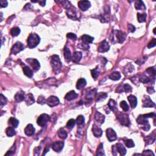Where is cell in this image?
Returning a JSON list of instances; mask_svg holds the SVG:
<instances>
[{"mask_svg": "<svg viewBox=\"0 0 156 156\" xmlns=\"http://www.w3.org/2000/svg\"><path fill=\"white\" fill-rule=\"evenodd\" d=\"M51 65L56 74L60 73L62 68V62L57 55H53L51 58Z\"/></svg>", "mask_w": 156, "mask_h": 156, "instance_id": "6da1fadb", "label": "cell"}, {"mask_svg": "<svg viewBox=\"0 0 156 156\" xmlns=\"http://www.w3.org/2000/svg\"><path fill=\"white\" fill-rule=\"evenodd\" d=\"M40 42L39 36L36 34H31L29 35L28 38V45L29 48L32 49L36 48Z\"/></svg>", "mask_w": 156, "mask_h": 156, "instance_id": "7a4b0ae2", "label": "cell"}, {"mask_svg": "<svg viewBox=\"0 0 156 156\" xmlns=\"http://www.w3.org/2000/svg\"><path fill=\"white\" fill-rule=\"evenodd\" d=\"M136 122L138 123V124L142 126V129L145 131H148L150 129L151 127H150L149 121H148L147 118L143 116V115H141L138 117V118L136 119Z\"/></svg>", "mask_w": 156, "mask_h": 156, "instance_id": "3957f363", "label": "cell"}, {"mask_svg": "<svg viewBox=\"0 0 156 156\" xmlns=\"http://www.w3.org/2000/svg\"><path fill=\"white\" fill-rule=\"evenodd\" d=\"M50 116L46 114H42L37 119V124L41 127H45L50 121Z\"/></svg>", "mask_w": 156, "mask_h": 156, "instance_id": "277c9868", "label": "cell"}, {"mask_svg": "<svg viewBox=\"0 0 156 156\" xmlns=\"http://www.w3.org/2000/svg\"><path fill=\"white\" fill-rule=\"evenodd\" d=\"M117 119L118 121L122 125L125 126H129L130 124V120L129 118V115L125 114H120L117 116Z\"/></svg>", "mask_w": 156, "mask_h": 156, "instance_id": "5b68a950", "label": "cell"}, {"mask_svg": "<svg viewBox=\"0 0 156 156\" xmlns=\"http://www.w3.org/2000/svg\"><path fill=\"white\" fill-rule=\"evenodd\" d=\"M25 48V46L22 43L17 42L13 46V47L12 48V50H11V52L12 54H15H15H18V52L21 51H23Z\"/></svg>", "mask_w": 156, "mask_h": 156, "instance_id": "8992f818", "label": "cell"}, {"mask_svg": "<svg viewBox=\"0 0 156 156\" xmlns=\"http://www.w3.org/2000/svg\"><path fill=\"white\" fill-rule=\"evenodd\" d=\"M106 135L109 141L112 142L117 139V135L115 130L112 128H109L106 130Z\"/></svg>", "mask_w": 156, "mask_h": 156, "instance_id": "52a82bcc", "label": "cell"}, {"mask_svg": "<svg viewBox=\"0 0 156 156\" xmlns=\"http://www.w3.org/2000/svg\"><path fill=\"white\" fill-rule=\"evenodd\" d=\"M26 62L32 67L34 71H38L40 68V65L39 62L36 58H28L26 59Z\"/></svg>", "mask_w": 156, "mask_h": 156, "instance_id": "ba28073f", "label": "cell"}, {"mask_svg": "<svg viewBox=\"0 0 156 156\" xmlns=\"http://www.w3.org/2000/svg\"><path fill=\"white\" fill-rule=\"evenodd\" d=\"M59 103L60 101L58 97L54 96H51L46 100V104L51 107L57 106L59 104Z\"/></svg>", "mask_w": 156, "mask_h": 156, "instance_id": "9c48e42d", "label": "cell"}, {"mask_svg": "<svg viewBox=\"0 0 156 156\" xmlns=\"http://www.w3.org/2000/svg\"><path fill=\"white\" fill-rule=\"evenodd\" d=\"M67 16L69 17L70 18L76 19L77 18V10L74 7H71L70 8L67 9Z\"/></svg>", "mask_w": 156, "mask_h": 156, "instance_id": "30bf717a", "label": "cell"}, {"mask_svg": "<svg viewBox=\"0 0 156 156\" xmlns=\"http://www.w3.org/2000/svg\"><path fill=\"white\" fill-rule=\"evenodd\" d=\"M143 107H155V104L148 96H144L143 99Z\"/></svg>", "mask_w": 156, "mask_h": 156, "instance_id": "8fae6325", "label": "cell"}, {"mask_svg": "<svg viewBox=\"0 0 156 156\" xmlns=\"http://www.w3.org/2000/svg\"><path fill=\"white\" fill-rule=\"evenodd\" d=\"M116 37L117 38V41L119 43H122L124 42V40H126L127 35L125 32H124L123 31L118 30L116 31Z\"/></svg>", "mask_w": 156, "mask_h": 156, "instance_id": "7c38bea8", "label": "cell"}, {"mask_svg": "<svg viewBox=\"0 0 156 156\" xmlns=\"http://www.w3.org/2000/svg\"><path fill=\"white\" fill-rule=\"evenodd\" d=\"M109 48H110V45H109V44L107 43V41L105 40L103 41L99 45V47L97 48V51L100 52H105L108 51Z\"/></svg>", "mask_w": 156, "mask_h": 156, "instance_id": "4fadbf2b", "label": "cell"}, {"mask_svg": "<svg viewBox=\"0 0 156 156\" xmlns=\"http://www.w3.org/2000/svg\"><path fill=\"white\" fill-rule=\"evenodd\" d=\"M64 142L61 141H57L52 144V149L56 152H60L64 148Z\"/></svg>", "mask_w": 156, "mask_h": 156, "instance_id": "5bb4252c", "label": "cell"}, {"mask_svg": "<svg viewBox=\"0 0 156 156\" xmlns=\"http://www.w3.org/2000/svg\"><path fill=\"white\" fill-rule=\"evenodd\" d=\"M78 6L82 11H86L90 7L91 4L89 1H80L78 2Z\"/></svg>", "mask_w": 156, "mask_h": 156, "instance_id": "9a60e30c", "label": "cell"}, {"mask_svg": "<svg viewBox=\"0 0 156 156\" xmlns=\"http://www.w3.org/2000/svg\"><path fill=\"white\" fill-rule=\"evenodd\" d=\"M96 91L97 90L96 89L91 90L90 91H88L86 93V96H85V99H86L87 102H89L91 103L93 100V98L96 96Z\"/></svg>", "mask_w": 156, "mask_h": 156, "instance_id": "2e32d148", "label": "cell"}, {"mask_svg": "<svg viewBox=\"0 0 156 156\" xmlns=\"http://www.w3.org/2000/svg\"><path fill=\"white\" fill-rule=\"evenodd\" d=\"M155 140V131L154 130L151 135L147 136L145 138V141L146 145H151L153 144Z\"/></svg>", "mask_w": 156, "mask_h": 156, "instance_id": "e0dca14e", "label": "cell"}, {"mask_svg": "<svg viewBox=\"0 0 156 156\" xmlns=\"http://www.w3.org/2000/svg\"><path fill=\"white\" fill-rule=\"evenodd\" d=\"M92 131L94 135L96 136V137H100V136H101V135H103L102 129H101L99 127L96 126L95 124H93V126Z\"/></svg>", "mask_w": 156, "mask_h": 156, "instance_id": "ac0fdd59", "label": "cell"}, {"mask_svg": "<svg viewBox=\"0 0 156 156\" xmlns=\"http://www.w3.org/2000/svg\"><path fill=\"white\" fill-rule=\"evenodd\" d=\"M35 130H36V129H35V128H34L32 124H29L26 127V128H25V132L26 135L32 136L34 134Z\"/></svg>", "mask_w": 156, "mask_h": 156, "instance_id": "d6986e66", "label": "cell"}, {"mask_svg": "<svg viewBox=\"0 0 156 156\" xmlns=\"http://www.w3.org/2000/svg\"><path fill=\"white\" fill-rule=\"evenodd\" d=\"M25 97L26 96H25L24 91H18V92L15 95V97H14L15 101H16L17 103H21V101L25 100Z\"/></svg>", "mask_w": 156, "mask_h": 156, "instance_id": "ffe728a7", "label": "cell"}, {"mask_svg": "<svg viewBox=\"0 0 156 156\" xmlns=\"http://www.w3.org/2000/svg\"><path fill=\"white\" fill-rule=\"evenodd\" d=\"M115 146L116 151L120 153L121 155H124L126 154V149L121 143H117Z\"/></svg>", "mask_w": 156, "mask_h": 156, "instance_id": "44dd1931", "label": "cell"}, {"mask_svg": "<svg viewBox=\"0 0 156 156\" xmlns=\"http://www.w3.org/2000/svg\"><path fill=\"white\" fill-rule=\"evenodd\" d=\"M64 57H65V59L66 62H70L71 61L72 56H71V53L69 48H67V46H65V48L64 49Z\"/></svg>", "mask_w": 156, "mask_h": 156, "instance_id": "7402d4cb", "label": "cell"}, {"mask_svg": "<svg viewBox=\"0 0 156 156\" xmlns=\"http://www.w3.org/2000/svg\"><path fill=\"white\" fill-rule=\"evenodd\" d=\"M78 96H79V95H78V94H77L75 91L71 90L65 95V98L68 101H72L73 100V99H76Z\"/></svg>", "mask_w": 156, "mask_h": 156, "instance_id": "603a6c76", "label": "cell"}, {"mask_svg": "<svg viewBox=\"0 0 156 156\" xmlns=\"http://www.w3.org/2000/svg\"><path fill=\"white\" fill-rule=\"evenodd\" d=\"M82 57V52L80 51H76L74 52L73 56H72V60L75 63H78L81 60Z\"/></svg>", "mask_w": 156, "mask_h": 156, "instance_id": "cb8c5ba5", "label": "cell"}, {"mask_svg": "<svg viewBox=\"0 0 156 156\" xmlns=\"http://www.w3.org/2000/svg\"><path fill=\"white\" fill-rule=\"evenodd\" d=\"M95 119L97 122H98L99 124L104 123L105 120V116L104 115L101 114L100 112H96L95 115Z\"/></svg>", "mask_w": 156, "mask_h": 156, "instance_id": "d4e9b609", "label": "cell"}, {"mask_svg": "<svg viewBox=\"0 0 156 156\" xmlns=\"http://www.w3.org/2000/svg\"><path fill=\"white\" fill-rule=\"evenodd\" d=\"M128 101H129L130 104V106H131L132 108V109L135 108L136 105H137V99H136V97L135 96H134V95H130L128 96Z\"/></svg>", "mask_w": 156, "mask_h": 156, "instance_id": "484cf974", "label": "cell"}, {"mask_svg": "<svg viewBox=\"0 0 156 156\" xmlns=\"http://www.w3.org/2000/svg\"><path fill=\"white\" fill-rule=\"evenodd\" d=\"M81 38L82 43L87 45L89 43H92L93 41L94 40V38L90 36H88V35H83V36L81 37Z\"/></svg>", "mask_w": 156, "mask_h": 156, "instance_id": "4316f807", "label": "cell"}, {"mask_svg": "<svg viewBox=\"0 0 156 156\" xmlns=\"http://www.w3.org/2000/svg\"><path fill=\"white\" fill-rule=\"evenodd\" d=\"M134 70H135V68L134 66L132 64H129L124 68V73L126 75H128L133 73Z\"/></svg>", "mask_w": 156, "mask_h": 156, "instance_id": "83f0119b", "label": "cell"}, {"mask_svg": "<svg viewBox=\"0 0 156 156\" xmlns=\"http://www.w3.org/2000/svg\"><path fill=\"white\" fill-rule=\"evenodd\" d=\"M87 85V81H85V79L84 78H81L78 80L76 84V88L78 90H81L84 89Z\"/></svg>", "mask_w": 156, "mask_h": 156, "instance_id": "f1b7e54d", "label": "cell"}, {"mask_svg": "<svg viewBox=\"0 0 156 156\" xmlns=\"http://www.w3.org/2000/svg\"><path fill=\"white\" fill-rule=\"evenodd\" d=\"M138 81L139 82H142L143 84H148L149 83V82H151V79H150L149 77H148L147 76L145 75H138Z\"/></svg>", "mask_w": 156, "mask_h": 156, "instance_id": "f546056e", "label": "cell"}, {"mask_svg": "<svg viewBox=\"0 0 156 156\" xmlns=\"http://www.w3.org/2000/svg\"><path fill=\"white\" fill-rule=\"evenodd\" d=\"M25 101H26V103L28 106H31V105H32L35 102V99L34 96H33L32 94L29 93L25 97Z\"/></svg>", "mask_w": 156, "mask_h": 156, "instance_id": "4dcf8cb0", "label": "cell"}, {"mask_svg": "<svg viewBox=\"0 0 156 156\" xmlns=\"http://www.w3.org/2000/svg\"><path fill=\"white\" fill-rule=\"evenodd\" d=\"M107 97V94L104 92H100L96 93V102H101L104 101L105 99Z\"/></svg>", "mask_w": 156, "mask_h": 156, "instance_id": "1f68e13d", "label": "cell"}, {"mask_svg": "<svg viewBox=\"0 0 156 156\" xmlns=\"http://www.w3.org/2000/svg\"><path fill=\"white\" fill-rule=\"evenodd\" d=\"M135 7L136 10H146V6L143 2L140 0L135 2Z\"/></svg>", "mask_w": 156, "mask_h": 156, "instance_id": "d6a6232c", "label": "cell"}, {"mask_svg": "<svg viewBox=\"0 0 156 156\" xmlns=\"http://www.w3.org/2000/svg\"><path fill=\"white\" fill-rule=\"evenodd\" d=\"M109 77L110 79L114 80V81H118L121 78V75L118 71H115L111 73Z\"/></svg>", "mask_w": 156, "mask_h": 156, "instance_id": "836d02e7", "label": "cell"}, {"mask_svg": "<svg viewBox=\"0 0 156 156\" xmlns=\"http://www.w3.org/2000/svg\"><path fill=\"white\" fill-rule=\"evenodd\" d=\"M57 134H58V137L61 138V139L64 140L67 137V132L62 128L58 130Z\"/></svg>", "mask_w": 156, "mask_h": 156, "instance_id": "e575fe53", "label": "cell"}, {"mask_svg": "<svg viewBox=\"0 0 156 156\" xmlns=\"http://www.w3.org/2000/svg\"><path fill=\"white\" fill-rule=\"evenodd\" d=\"M9 124H10L12 126L13 128H17V126H18L19 121H18V120L15 118L11 117V118H10L9 120Z\"/></svg>", "mask_w": 156, "mask_h": 156, "instance_id": "d590c367", "label": "cell"}, {"mask_svg": "<svg viewBox=\"0 0 156 156\" xmlns=\"http://www.w3.org/2000/svg\"><path fill=\"white\" fill-rule=\"evenodd\" d=\"M6 133L7 135L8 136H13L15 135L16 132H15L14 128H13V127H8L6 130Z\"/></svg>", "mask_w": 156, "mask_h": 156, "instance_id": "8d00e7d4", "label": "cell"}, {"mask_svg": "<svg viewBox=\"0 0 156 156\" xmlns=\"http://www.w3.org/2000/svg\"><path fill=\"white\" fill-rule=\"evenodd\" d=\"M23 72L24 74L29 77H32L33 76V71L29 67H25L23 68Z\"/></svg>", "mask_w": 156, "mask_h": 156, "instance_id": "74e56055", "label": "cell"}, {"mask_svg": "<svg viewBox=\"0 0 156 156\" xmlns=\"http://www.w3.org/2000/svg\"><path fill=\"white\" fill-rule=\"evenodd\" d=\"M116 103L115 101V100L112 99H110V100L109 101V103H108V107L110 109V110H113L114 111L115 109L116 108Z\"/></svg>", "mask_w": 156, "mask_h": 156, "instance_id": "f35d334b", "label": "cell"}, {"mask_svg": "<svg viewBox=\"0 0 156 156\" xmlns=\"http://www.w3.org/2000/svg\"><path fill=\"white\" fill-rule=\"evenodd\" d=\"M11 34L12 36L13 37H17L18 36V35L20 33V29L18 27H14L11 30Z\"/></svg>", "mask_w": 156, "mask_h": 156, "instance_id": "ab89813d", "label": "cell"}, {"mask_svg": "<svg viewBox=\"0 0 156 156\" xmlns=\"http://www.w3.org/2000/svg\"><path fill=\"white\" fill-rule=\"evenodd\" d=\"M146 72H147L148 74H149V75H151L152 77H153V78H154L155 79V75H156L155 67L148 68V69L146 70Z\"/></svg>", "mask_w": 156, "mask_h": 156, "instance_id": "60d3db41", "label": "cell"}, {"mask_svg": "<svg viewBox=\"0 0 156 156\" xmlns=\"http://www.w3.org/2000/svg\"><path fill=\"white\" fill-rule=\"evenodd\" d=\"M146 17H147V15L146 13H143V14H142V13H137V18L138 21L139 23H143L146 21Z\"/></svg>", "mask_w": 156, "mask_h": 156, "instance_id": "b9f144b4", "label": "cell"}, {"mask_svg": "<svg viewBox=\"0 0 156 156\" xmlns=\"http://www.w3.org/2000/svg\"><path fill=\"white\" fill-rule=\"evenodd\" d=\"M91 73L92 77L94 78V79H96L99 76V71L98 69V67H97L95 69L91 70Z\"/></svg>", "mask_w": 156, "mask_h": 156, "instance_id": "7bdbcfd3", "label": "cell"}, {"mask_svg": "<svg viewBox=\"0 0 156 156\" xmlns=\"http://www.w3.org/2000/svg\"><path fill=\"white\" fill-rule=\"evenodd\" d=\"M85 121V118L83 115H79L76 118V123L78 126H81L82 124L84 123Z\"/></svg>", "mask_w": 156, "mask_h": 156, "instance_id": "ee69618b", "label": "cell"}, {"mask_svg": "<svg viewBox=\"0 0 156 156\" xmlns=\"http://www.w3.org/2000/svg\"><path fill=\"white\" fill-rule=\"evenodd\" d=\"M76 124V121L74 119H70V120H68V121L67 123V128L69 129H73L75 126Z\"/></svg>", "mask_w": 156, "mask_h": 156, "instance_id": "f6af8a7d", "label": "cell"}, {"mask_svg": "<svg viewBox=\"0 0 156 156\" xmlns=\"http://www.w3.org/2000/svg\"><path fill=\"white\" fill-rule=\"evenodd\" d=\"M124 143L128 148H133L135 146L134 142L132 139H127L124 140Z\"/></svg>", "mask_w": 156, "mask_h": 156, "instance_id": "bcb514c9", "label": "cell"}, {"mask_svg": "<svg viewBox=\"0 0 156 156\" xmlns=\"http://www.w3.org/2000/svg\"><path fill=\"white\" fill-rule=\"evenodd\" d=\"M96 155H105L104 149H103V144L101 143L98 148L97 149Z\"/></svg>", "mask_w": 156, "mask_h": 156, "instance_id": "7dc6e473", "label": "cell"}, {"mask_svg": "<svg viewBox=\"0 0 156 156\" xmlns=\"http://www.w3.org/2000/svg\"><path fill=\"white\" fill-rule=\"evenodd\" d=\"M120 106L124 112H128L129 110V109L128 104H127V103L125 101H122L120 103Z\"/></svg>", "mask_w": 156, "mask_h": 156, "instance_id": "c3c4849f", "label": "cell"}, {"mask_svg": "<svg viewBox=\"0 0 156 156\" xmlns=\"http://www.w3.org/2000/svg\"><path fill=\"white\" fill-rule=\"evenodd\" d=\"M123 86L124 91H125V92L127 93L131 92V91H132V87L130 86L129 84H124L123 85Z\"/></svg>", "mask_w": 156, "mask_h": 156, "instance_id": "681fc988", "label": "cell"}, {"mask_svg": "<svg viewBox=\"0 0 156 156\" xmlns=\"http://www.w3.org/2000/svg\"><path fill=\"white\" fill-rule=\"evenodd\" d=\"M67 37L68 38L70 39V40H73V41L76 40V39H77L76 35L73 34V33H68L67 35Z\"/></svg>", "mask_w": 156, "mask_h": 156, "instance_id": "f907efd6", "label": "cell"}, {"mask_svg": "<svg viewBox=\"0 0 156 156\" xmlns=\"http://www.w3.org/2000/svg\"><path fill=\"white\" fill-rule=\"evenodd\" d=\"M7 99L3 94H1V97H0V103H1V106H3L4 105L6 104L7 103Z\"/></svg>", "mask_w": 156, "mask_h": 156, "instance_id": "816d5d0a", "label": "cell"}, {"mask_svg": "<svg viewBox=\"0 0 156 156\" xmlns=\"http://www.w3.org/2000/svg\"><path fill=\"white\" fill-rule=\"evenodd\" d=\"M61 3L62 4V6H63L64 8L65 9H68L70 7H71V4L69 1H61Z\"/></svg>", "mask_w": 156, "mask_h": 156, "instance_id": "f5cc1de1", "label": "cell"}, {"mask_svg": "<svg viewBox=\"0 0 156 156\" xmlns=\"http://www.w3.org/2000/svg\"><path fill=\"white\" fill-rule=\"evenodd\" d=\"M37 103H38V104L43 105V104L46 103V99L45 98V97L43 96H40L38 98Z\"/></svg>", "mask_w": 156, "mask_h": 156, "instance_id": "db71d44e", "label": "cell"}, {"mask_svg": "<svg viewBox=\"0 0 156 156\" xmlns=\"http://www.w3.org/2000/svg\"><path fill=\"white\" fill-rule=\"evenodd\" d=\"M156 45V39L155 38H153L151 42H150L149 43L148 45V48H151L153 47H154V46Z\"/></svg>", "mask_w": 156, "mask_h": 156, "instance_id": "11a10c76", "label": "cell"}, {"mask_svg": "<svg viewBox=\"0 0 156 156\" xmlns=\"http://www.w3.org/2000/svg\"><path fill=\"white\" fill-rule=\"evenodd\" d=\"M142 155H155L153 153V151H151V150H145L143 151Z\"/></svg>", "mask_w": 156, "mask_h": 156, "instance_id": "9f6ffc18", "label": "cell"}, {"mask_svg": "<svg viewBox=\"0 0 156 156\" xmlns=\"http://www.w3.org/2000/svg\"><path fill=\"white\" fill-rule=\"evenodd\" d=\"M144 117H145L146 118H155L156 115L155 113H150V114H145L143 115Z\"/></svg>", "mask_w": 156, "mask_h": 156, "instance_id": "6f0895ef", "label": "cell"}, {"mask_svg": "<svg viewBox=\"0 0 156 156\" xmlns=\"http://www.w3.org/2000/svg\"><path fill=\"white\" fill-rule=\"evenodd\" d=\"M0 6L2 7H6L7 6V1L5 0H0Z\"/></svg>", "mask_w": 156, "mask_h": 156, "instance_id": "680465c9", "label": "cell"}, {"mask_svg": "<svg viewBox=\"0 0 156 156\" xmlns=\"http://www.w3.org/2000/svg\"><path fill=\"white\" fill-rule=\"evenodd\" d=\"M128 29H129V31L130 32H134L135 31V26H134V25H132L129 24Z\"/></svg>", "mask_w": 156, "mask_h": 156, "instance_id": "91938a15", "label": "cell"}, {"mask_svg": "<svg viewBox=\"0 0 156 156\" xmlns=\"http://www.w3.org/2000/svg\"><path fill=\"white\" fill-rule=\"evenodd\" d=\"M145 59L143 60V58H139V59L136 60L135 62L138 64V65H142V64H143L144 62H145Z\"/></svg>", "mask_w": 156, "mask_h": 156, "instance_id": "94428289", "label": "cell"}, {"mask_svg": "<svg viewBox=\"0 0 156 156\" xmlns=\"http://www.w3.org/2000/svg\"><path fill=\"white\" fill-rule=\"evenodd\" d=\"M147 91L148 93H150V94H151V93H154L155 92V90L153 87H148L147 89Z\"/></svg>", "mask_w": 156, "mask_h": 156, "instance_id": "6125c7cd", "label": "cell"}, {"mask_svg": "<svg viewBox=\"0 0 156 156\" xmlns=\"http://www.w3.org/2000/svg\"><path fill=\"white\" fill-rule=\"evenodd\" d=\"M33 3H40V4L42 6H45L46 4V1H32Z\"/></svg>", "mask_w": 156, "mask_h": 156, "instance_id": "be15d7a7", "label": "cell"}, {"mask_svg": "<svg viewBox=\"0 0 156 156\" xmlns=\"http://www.w3.org/2000/svg\"><path fill=\"white\" fill-rule=\"evenodd\" d=\"M112 153H113V154H114V155H116L117 154V151H116V150L115 146V145L112 146Z\"/></svg>", "mask_w": 156, "mask_h": 156, "instance_id": "e7e4bbea", "label": "cell"}, {"mask_svg": "<svg viewBox=\"0 0 156 156\" xmlns=\"http://www.w3.org/2000/svg\"><path fill=\"white\" fill-rule=\"evenodd\" d=\"M155 28H154V34H155Z\"/></svg>", "mask_w": 156, "mask_h": 156, "instance_id": "03108f58", "label": "cell"}]
</instances>
